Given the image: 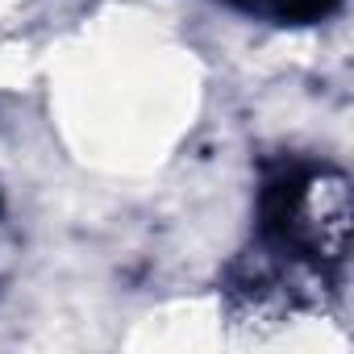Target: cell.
<instances>
[{"label":"cell","mask_w":354,"mask_h":354,"mask_svg":"<svg viewBox=\"0 0 354 354\" xmlns=\"http://www.w3.org/2000/svg\"><path fill=\"white\" fill-rule=\"evenodd\" d=\"M221 5L267 26H321L342 9V0H221Z\"/></svg>","instance_id":"6da1fadb"}]
</instances>
